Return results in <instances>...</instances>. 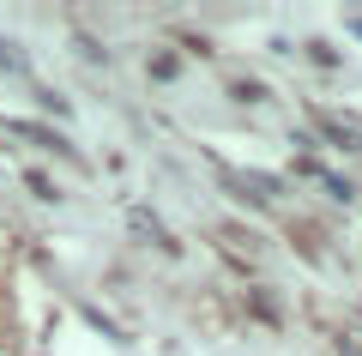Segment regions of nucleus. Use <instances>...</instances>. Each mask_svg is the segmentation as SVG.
I'll return each instance as SVG.
<instances>
[{
  "instance_id": "f257e3e1",
  "label": "nucleus",
  "mask_w": 362,
  "mask_h": 356,
  "mask_svg": "<svg viewBox=\"0 0 362 356\" xmlns=\"http://www.w3.org/2000/svg\"><path fill=\"white\" fill-rule=\"evenodd\" d=\"M314 127H320V133H332V139L344 145V151H362V127H356V121H344V115H314Z\"/></svg>"
},
{
  "instance_id": "f03ea898",
  "label": "nucleus",
  "mask_w": 362,
  "mask_h": 356,
  "mask_svg": "<svg viewBox=\"0 0 362 356\" xmlns=\"http://www.w3.org/2000/svg\"><path fill=\"white\" fill-rule=\"evenodd\" d=\"M30 193H37V200H61V193H54V181H49V176H30Z\"/></svg>"
}]
</instances>
